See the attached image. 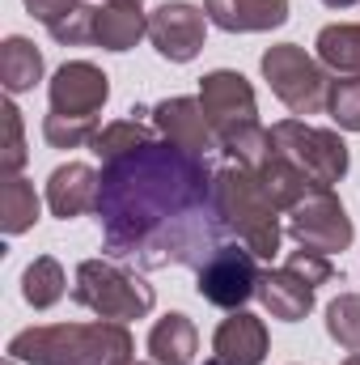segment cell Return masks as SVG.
Wrapping results in <instances>:
<instances>
[{
    "label": "cell",
    "mask_w": 360,
    "mask_h": 365,
    "mask_svg": "<svg viewBox=\"0 0 360 365\" xmlns=\"http://www.w3.org/2000/svg\"><path fill=\"white\" fill-rule=\"evenodd\" d=\"M97 119H68V115H47L43 119V136L51 149H81V145H93L97 136Z\"/></svg>",
    "instance_id": "26"
},
{
    "label": "cell",
    "mask_w": 360,
    "mask_h": 365,
    "mask_svg": "<svg viewBox=\"0 0 360 365\" xmlns=\"http://www.w3.org/2000/svg\"><path fill=\"white\" fill-rule=\"evenodd\" d=\"M344 365H360V353H352V357H348V361H344Z\"/></svg>",
    "instance_id": "32"
},
{
    "label": "cell",
    "mask_w": 360,
    "mask_h": 365,
    "mask_svg": "<svg viewBox=\"0 0 360 365\" xmlns=\"http://www.w3.org/2000/svg\"><path fill=\"white\" fill-rule=\"evenodd\" d=\"M212 353L229 365H259L268 357V327H263V319L250 314V310H233L216 327Z\"/></svg>",
    "instance_id": "13"
},
{
    "label": "cell",
    "mask_w": 360,
    "mask_h": 365,
    "mask_svg": "<svg viewBox=\"0 0 360 365\" xmlns=\"http://www.w3.org/2000/svg\"><path fill=\"white\" fill-rule=\"evenodd\" d=\"M271 145L322 191H331L335 182L348 175V145L339 132L327 128H309L305 119H280L268 128Z\"/></svg>",
    "instance_id": "6"
},
{
    "label": "cell",
    "mask_w": 360,
    "mask_h": 365,
    "mask_svg": "<svg viewBox=\"0 0 360 365\" xmlns=\"http://www.w3.org/2000/svg\"><path fill=\"white\" fill-rule=\"evenodd\" d=\"M195 349H199V331L186 314H166L149 331V353L157 365H191Z\"/></svg>",
    "instance_id": "19"
},
{
    "label": "cell",
    "mask_w": 360,
    "mask_h": 365,
    "mask_svg": "<svg viewBox=\"0 0 360 365\" xmlns=\"http://www.w3.org/2000/svg\"><path fill=\"white\" fill-rule=\"evenodd\" d=\"M106 4V0H102ZM81 9H97L93 0H26V13L30 17H38L47 30L51 26H60L64 17H73V13H81Z\"/></svg>",
    "instance_id": "29"
},
{
    "label": "cell",
    "mask_w": 360,
    "mask_h": 365,
    "mask_svg": "<svg viewBox=\"0 0 360 365\" xmlns=\"http://www.w3.org/2000/svg\"><path fill=\"white\" fill-rule=\"evenodd\" d=\"M97 187H102V175L93 166L68 162V166L51 170V179H47V208L55 217H64V221L81 217V212L97 208Z\"/></svg>",
    "instance_id": "15"
},
{
    "label": "cell",
    "mask_w": 360,
    "mask_h": 365,
    "mask_svg": "<svg viewBox=\"0 0 360 365\" xmlns=\"http://www.w3.org/2000/svg\"><path fill=\"white\" fill-rule=\"evenodd\" d=\"M199 102L203 115L216 132V149H225L229 158H238V166L255 170L259 158L268 153V128L259 123V106H255V90L242 73L216 68L199 81Z\"/></svg>",
    "instance_id": "3"
},
{
    "label": "cell",
    "mask_w": 360,
    "mask_h": 365,
    "mask_svg": "<svg viewBox=\"0 0 360 365\" xmlns=\"http://www.w3.org/2000/svg\"><path fill=\"white\" fill-rule=\"evenodd\" d=\"M259 302L268 306L271 319L297 323V319H305L314 310V284H305L288 268H275V272H263V280H259Z\"/></svg>",
    "instance_id": "17"
},
{
    "label": "cell",
    "mask_w": 360,
    "mask_h": 365,
    "mask_svg": "<svg viewBox=\"0 0 360 365\" xmlns=\"http://www.w3.org/2000/svg\"><path fill=\"white\" fill-rule=\"evenodd\" d=\"M284 268H288V272H297L305 284H314V289H318V284H327V280L335 276L331 259H327V255H318V251H292Z\"/></svg>",
    "instance_id": "30"
},
{
    "label": "cell",
    "mask_w": 360,
    "mask_h": 365,
    "mask_svg": "<svg viewBox=\"0 0 360 365\" xmlns=\"http://www.w3.org/2000/svg\"><path fill=\"white\" fill-rule=\"evenodd\" d=\"M0 115H4V149H0V170H4V175H17V170L26 166V136H21V110H17L13 102H4V106H0Z\"/></svg>",
    "instance_id": "28"
},
{
    "label": "cell",
    "mask_w": 360,
    "mask_h": 365,
    "mask_svg": "<svg viewBox=\"0 0 360 365\" xmlns=\"http://www.w3.org/2000/svg\"><path fill=\"white\" fill-rule=\"evenodd\" d=\"M327 331L348 353H360V293H339L327 306Z\"/></svg>",
    "instance_id": "25"
},
{
    "label": "cell",
    "mask_w": 360,
    "mask_h": 365,
    "mask_svg": "<svg viewBox=\"0 0 360 365\" xmlns=\"http://www.w3.org/2000/svg\"><path fill=\"white\" fill-rule=\"evenodd\" d=\"M132 331L110 319L30 327L9 340V357L26 365H123L132 361Z\"/></svg>",
    "instance_id": "2"
},
{
    "label": "cell",
    "mask_w": 360,
    "mask_h": 365,
    "mask_svg": "<svg viewBox=\"0 0 360 365\" xmlns=\"http://www.w3.org/2000/svg\"><path fill=\"white\" fill-rule=\"evenodd\" d=\"M4 365H17V357H9V361H4Z\"/></svg>",
    "instance_id": "35"
},
{
    "label": "cell",
    "mask_w": 360,
    "mask_h": 365,
    "mask_svg": "<svg viewBox=\"0 0 360 365\" xmlns=\"http://www.w3.org/2000/svg\"><path fill=\"white\" fill-rule=\"evenodd\" d=\"M153 128L162 132V140H170L174 149L191 153V158H203L208 149H216V132H212L199 98H166V102H157L153 106Z\"/></svg>",
    "instance_id": "12"
},
{
    "label": "cell",
    "mask_w": 360,
    "mask_h": 365,
    "mask_svg": "<svg viewBox=\"0 0 360 365\" xmlns=\"http://www.w3.org/2000/svg\"><path fill=\"white\" fill-rule=\"evenodd\" d=\"M149 34V17L140 9V0H106L97 9L93 21V43L106 51H127Z\"/></svg>",
    "instance_id": "16"
},
{
    "label": "cell",
    "mask_w": 360,
    "mask_h": 365,
    "mask_svg": "<svg viewBox=\"0 0 360 365\" xmlns=\"http://www.w3.org/2000/svg\"><path fill=\"white\" fill-rule=\"evenodd\" d=\"M203 365H229V361H221V357H212V361H203Z\"/></svg>",
    "instance_id": "33"
},
{
    "label": "cell",
    "mask_w": 360,
    "mask_h": 365,
    "mask_svg": "<svg viewBox=\"0 0 360 365\" xmlns=\"http://www.w3.org/2000/svg\"><path fill=\"white\" fill-rule=\"evenodd\" d=\"M288 238L301 251L335 255L352 247V221L331 191H309L297 208H288Z\"/></svg>",
    "instance_id": "9"
},
{
    "label": "cell",
    "mask_w": 360,
    "mask_h": 365,
    "mask_svg": "<svg viewBox=\"0 0 360 365\" xmlns=\"http://www.w3.org/2000/svg\"><path fill=\"white\" fill-rule=\"evenodd\" d=\"M203 13L229 34H259L288 21V0H203Z\"/></svg>",
    "instance_id": "14"
},
{
    "label": "cell",
    "mask_w": 360,
    "mask_h": 365,
    "mask_svg": "<svg viewBox=\"0 0 360 365\" xmlns=\"http://www.w3.org/2000/svg\"><path fill=\"white\" fill-rule=\"evenodd\" d=\"M212 200L221 212V225L229 234H238V242L246 251H255L259 259H275L280 251V208L271 204L263 182L246 166H225L212 179Z\"/></svg>",
    "instance_id": "4"
},
{
    "label": "cell",
    "mask_w": 360,
    "mask_h": 365,
    "mask_svg": "<svg viewBox=\"0 0 360 365\" xmlns=\"http://www.w3.org/2000/svg\"><path fill=\"white\" fill-rule=\"evenodd\" d=\"M73 297L93 310L97 319H110V323H132V319H144L153 310V284H144L136 272L110 264V259H85L77 268V284H73Z\"/></svg>",
    "instance_id": "5"
},
{
    "label": "cell",
    "mask_w": 360,
    "mask_h": 365,
    "mask_svg": "<svg viewBox=\"0 0 360 365\" xmlns=\"http://www.w3.org/2000/svg\"><path fill=\"white\" fill-rule=\"evenodd\" d=\"M38 77H43V56H38V47H34L30 38H21V34L4 38V47H0V81H4V90L26 93V90H34Z\"/></svg>",
    "instance_id": "21"
},
{
    "label": "cell",
    "mask_w": 360,
    "mask_h": 365,
    "mask_svg": "<svg viewBox=\"0 0 360 365\" xmlns=\"http://www.w3.org/2000/svg\"><path fill=\"white\" fill-rule=\"evenodd\" d=\"M212 170L170 140H149L115 162H102L97 221L115 259L140 268L191 264L203 268L221 247V212L212 200Z\"/></svg>",
    "instance_id": "1"
},
{
    "label": "cell",
    "mask_w": 360,
    "mask_h": 365,
    "mask_svg": "<svg viewBox=\"0 0 360 365\" xmlns=\"http://www.w3.org/2000/svg\"><path fill=\"white\" fill-rule=\"evenodd\" d=\"M259 280H263V272H259V255L255 251L221 242L208 255V264L199 268L195 289H199L203 302H212L221 310H242L250 297H259Z\"/></svg>",
    "instance_id": "8"
},
{
    "label": "cell",
    "mask_w": 360,
    "mask_h": 365,
    "mask_svg": "<svg viewBox=\"0 0 360 365\" xmlns=\"http://www.w3.org/2000/svg\"><path fill=\"white\" fill-rule=\"evenodd\" d=\"M64 268L51 259V255H38L26 272H21V297L34 306V310H47V306H55L60 297H64Z\"/></svg>",
    "instance_id": "23"
},
{
    "label": "cell",
    "mask_w": 360,
    "mask_h": 365,
    "mask_svg": "<svg viewBox=\"0 0 360 365\" xmlns=\"http://www.w3.org/2000/svg\"><path fill=\"white\" fill-rule=\"evenodd\" d=\"M38 221V195L34 187L17 175H4L0 179V230L13 238V234H26L30 225Z\"/></svg>",
    "instance_id": "22"
},
{
    "label": "cell",
    "mask_w": 360,
    "mask_h": 365,
    "mask_svg": "<svg viewBox=\"0 0 360 365\" xmlns=\"http://www.w3.org/2000/svg\"><path fill=\"white\" fill-rule=\"evenodd\" d=\"M149 140H157L153 128H144V123H136V119H115V123H106V128L93 136L90 149L102 158V162H115V158H123V153L149 145Z\"/></svg>",
    "instance_id": "24"
},
{
    "label": "cell",
    "mask_w": 360,
    "mask_h": 365,
    "mask_svg": "<svg viewBox=\"0 0 360 365\" xmlns=\"http://www.w3.org/2000/svg\"><path fill=\"white\" fill-rule=\"evenodd\" d=\"M203 30H208V13L186 0H166L157 13H149V38L157 47V56L170 64H186L199 56Z\"/></svg>",
    "instance_id": "10"
},
{
    "label": "cell",
    "mask_w": 360,
    "mask_h": 365,
    "mask_svg": "<svg viewBox=\"0 0 360 365\" xmlns=\"http://www.w3.org/2000/svg\"><path fill=\"white\" fill-rule=\"evenodd\" d=\"M271 140V136H268ZM255 175H259V182H263V191L271 195V204L280 208V212H288V208H297L309 191H322V187H314V182L305 179L275 145H268V153L259 158V166H255Z\"/></svg>",
    "instance_id": "18"
},
{
    "label": "cell",
    "mask_w": 360,
    "mask_h": 365,
    "mask_svg": "<svg viewBox=\"0 0 360 365\" xmlns=\"http://www.w3.org/2000/svg\"><path fill=\"white\" fill-rule=\"evenodd\" d=\"M110 98V77L90 64V60H73L51 77V115H68V119H97V110Z\"/></svg>",
    "instance_id": "11"
},
{
    "label": "cell",
    "mask_w": 360,
    "mask_h": 365,
    "mask_svg": "<svg viewBox=\"0 0 360 365\" xmlns=\"http://www.w3.org/2000/svg\"><path fill=\"white\" fill-rule=\"evenodd\" d=\"M322 4H331V9H348V4H356V0H322Z\"/></svg>",
    "instance_id": "31"
},
{
    "label": "cell",
    "mask_w": 360,
    "mask_h": 365,
    "mask_svg": "<svg viewBox=\"0 0 360 365\" xmlns=\"http://www.w3.org/2000/svg\"><path fill=\"white\" fill-rule=\"evenodd\" d=\"M318 64L335 77H360V26L356 21H339L318 30Z\"/></svg>",
    "instance_id": "20"
},
{
    "label": "cell",
    "mask_w": 360,
    "mask_h": 365,
    "mask_svg": "<svg viewBox=\"0 0 360 365\" xmlns=\"http://www.w3.org/2000/svg\"><path fill=\"white\" fill-rule=\"evenodd\" d=\"M327 110H331V119H335L344 132H360V77H348V81H331V93H327Z\"/></svg>",
    "instance_id": "27"
},
{
    "label": "cell",
    "mask_w": 360,
    "mask_h": 365,
    "mask_svg": "<svg viewBox=\"0 0 360 365\" xmlns=\"http://www.w3.org/2000/svg\"><path fill=\"white\" fill-rule=\"evenodd\" d=\"M123 365H149V361H123Z\"/></svg>",
    "instance_id": "34"
},
{
    "label": "cell",
    "mask_w": 360,
    "mask_h": 365,
    "mask_svg": "<svg viewBox=\"0 0 360 365\" xmlns=\"http://www.w3.org/2000/svg\"><path fill=\"white\" fill-rule=\"evenodd\" d=\"M263 77H268L271 93H275L297 119H309V115L327 110V93H331L327 68H322L314 56H305V47H297V43L268 47V51H263Z\"/></svg>",
    "instance_id": "7"
}]
</instances>
